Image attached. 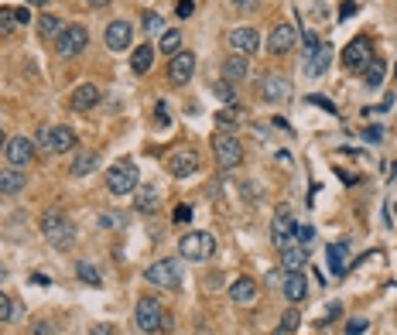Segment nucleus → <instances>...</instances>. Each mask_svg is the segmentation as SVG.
I'll use <instances>...</instances> for the list:
<instances>
[{
	"instance_id": "f257e3e1",
	"label": "nucleus",
	"mask_w": 397,
	"mask_h": 335,
	"mask_svg": "<svg viewBox=\"0 0 397 335\" xmlns=\"http://www.w3.org/2000/svg\"><path fill=\"white\" fill-rule=\"evenodd\" d=\"M41 233H45V239H48L52 246H59V250H65V246L76 243V226H72L69 216L59 212V209H48V212L41 216Z\"/></svg>"
},
{
	"instance_id": "f03ea898",
	"label": "nucleus",
	"mask_w": 397,
	"mask_h": 335,
	"mask_svg": "<svg viewBox=\"0 0 397 335\" xmlns=\"http://www.w3.org/2000/svg\"><path fill=\"white\" fill-rule=\"evenodd\" d=\"M179 254L181 260H192V263H206L209 256L216 254V237L198 229V233H185L179 243Z\"/></svg>"
},
{
	"instance_id": "7ed1b4c3",
	"label": "nucleus",
	"mask_w": 397,
	"mask_h": 335,
	"mask_svg": "<svg viewBox=\"0 0 397 335\" xmlns=\"http://www.w3.org/2000/svg\"><path fill=\"white\" fill-rule=\"evenodd\" d=\"M181 263L179 260H172V256H164V260H155L147 271H144V280L147 284H155V288H168V291H175L181 288Z\"/></svg>"
},
{
	"instance_id": "20e7f679",
	"label": "nucleus",
	"mask_w": 397,
	"mask_h": 335,
	"mask_svg": "<svg viewBox=\"0 0 397 335\" xmlns=\"http://www.w3.org/2000/svg\"><path fill=\"white\" fill-rule=\"evenodd\" d=\"M38 147L48 151V154H65V151L76 147V130L72 127H41Z\"/></svg>"
},
{
	"instance_id": "39448f33",
	"label": "nucleus",
	"mask_w": 397,
	"mask_h": 335,
	"mask_svg": "<svg viewBox=\"0 0 397 335\" xmlns=\"http://www.w3.org/2000/svg\"><path fill=\"white\" fill-rule=\"evenodd\" d=\"M106 188L113 195L134 192L138 188V168H134V161H117L113 168H106Z\"/></svg>"
},
{
	"instance_id": "423d86ee",
	"label": "nucleus",
	"mask_w": 397,
	"mask_h": 335,
	"mask_svg": "<svg viewBox=\"0 0 397 335\" xmlns=\"http://www.w3.org/2000/svg\"><path fill=\"white\" fill-rule=\"evenodd\" d=\"M86 45H89V31L82 24H69L55 41V52H59V59H76L86 52Z\"/></svg>"
},
{
	"instance_id": "0eeeda50",
	"label": "nucleus",
	"mask_w": 397,
	"mask_h": 335,
	"mask_svg": "<svg viewBox=\"0 0 397 335\" xmlns=\"http://www.w3.org/2000/svg\"><path fill=\"white\" fill-rule=\"evenodd\" d=\"M213 158H216L219 168H240L243 164V147H240V140L233 134H219L213 137Z\"/></svg>"
},
{
	"instance_id": "6e6552de",
	"label": "nucleus",
	"mask_w": 397,
	"mask_h": 335,
	"mask_svg": "<svg viewBox=\"0 0 397 335\" xmlns=\"http://www.w3.org/2000/svg\"><path fill=\"white\" fill-rule=\"evenodd\" d=\"M161 305L155 301V297H140L138 308H134V322H138L140 332H158L161 329Z\"/></svg>"
},
{
	"instance_id": "1a4fd4ad",
	"label": "nucleus",
	"mask_w": 397,
	"mask_h": 335,
	"mask_svg": "<svg viewBox=\"0 0 397 335\" xmlns=\"http://www.w3.org/2000/svg\"><path fill=\"white\" fill-rule=\"evenodd\" d=\"M374 59V45L370 38H353L346 48H342V65L346 69H367Z\"/></svg>"
},
{
	"instance_id": "9d476101",
	"label": "nucleus",
	"mask_w": 397,
	"mask_h": 335,
	"mask_svg": "<svg viewBox=\"0 0 397 335\" xmlns=\"http://www.w3.org/2000/svg\"><path fill=\"white\" fill-rule=\"evenodd\" d=\"M198 168H202V161H198V154L196 151H189V147L172 151V158H168V171H172V178H189V175H196Z\"/></svg>"
},
{
	"instance_id": "9b49d317",
	"label": "nucleus",
	"mask_w": 397,
	"mask_h": 335,
	"mask_svg": "<svg viewBox=\"0 0 397 335\" xmlns=\"http://www.w3.org/2000/svg\"><path fill=\"white\" fill-rule=\"evenodd\" d=\"M192 72H196V55L192 52L172 55V62H168V79L175 82V86H185V82L192 79Z\"/></svg>"
},
{
	"instance_id": "f8f14e48",
	"label": "nucleus",
	"mask_w": 397,
	"mask_h": 335,
	"mask_svg": "<svg viewBox=\"0 0 397 335\" xmlns=\"http://www.w3.org/2000/svg\"><path fill=\"white\" fill-rule=\"evenodd\" d=\"M99 96H103V93H99L96 82H79V86L72 89V99H69V106H72L76 113H89V110H93V106L99 103Z\"/></svg>"
},
{
	"instance_id": "ddd939ff",
	"label": "nucleus",
	"mask_w": 397,
	"mask_h": 335,
	"mask_svg": "<svg viewBox=\"0 0 397 335\" xmlns=\"http://www.w3.org/2000/svg\"><path fill=\"white\" fill-rule=\"evenodd\" d=\"M271 243L278 250H288L295 243V219L288 216V212H278L274 216V222H271Z\"/></svg>"
},
{
	"instance_id": "4468645a",
	"label": "nucleus",
	"mask_w": 397,
	"mask_h": 335,
	"mask_svg": "<svg viewBox=\"0 0 397 335\" xmlns=\"http://www.w3.org/2000/svg\"><path fill=\"white\" fill-rule=\"evenodd\" d=\"M130 38H134V28H130L127 21H110V24H106V48H110V52L130 48Z\"/></svg>"
},
{
	"instance_id": "2eb2a0df",
	"label": "nucleus",
	"mask_w": 397,
	"mask_h": 335,
	"mask_svg": "<svg viewBox=\"0 0 397 335\" xmlns=\"http://www.w3.org/2000/svg\"><path fill=\"white\" fill-rule=\"evenodd\" d=\"M7 161H11L14 168H24V164H31V161H35V140H28V137H11V140H7Z\"/></svg>"
},
{
	"instance_id": "dca6fc26",
	"label": "nucleus",
	"mask_w": 397,
	"mask_h": 335,
	"mask_svg": "<svg viewBox=\"0 0 397 335\" xmlns=\"http://www.w3.org/2000/svg\"><path fill=\"white\" fill-rule=\"evenodd\" d=\"M295 48V28L291 24H278L274 31H271V38H267V52L271 55H284V52H291Z\"/></svg>"
},
{
	"instance_id": "f3484780",
	"label": "nucleus",
	"mask_w": 397,
	"mask_h": 335,
	"mask_svg": "<svg viewBox=\"0 0 397 335\" xmlns=\"http://www.w3.org/2000/svg\"><path fill=\"white\" fill-rule=\"evenodd\" d=\"M230 45H233L237 52H243V55H254L260 48V35L254 28H233V31H230Z\"/></svg>"
},
{
	"instance_id": "a211bd4d",
	"label": "nucleus",
	"mask_w": 397,
	"mask_h": 335,
	"mask_svg": "<svg viewBox=\"0 0 397 335\" xmlns=\"http://www.w3.org/2000/svg\"><path fill=\"white\" fill-rule=\"evenodd\" d=\"M230 301H233V305H254V301H257V284H254V277H237V280L230 284Z\"/></svg>"
},
{
	"instance_id": "6ab92c4d",
	"label": "nucleus",
	"mask_w": 397,
	"mask_h": 335,
	"mask_svg": "<svg viewBox=\"0 0 397 335\" xmlns=\"http://www.w3.org/2000/svg\"><path fill=\"white\" fill-rule=\"evenodd\" d=\"M288 79L284 76H264L260 79V96L267 99V103H281V99H288Z\"/></svg>"
},
{
	"instance_id": "aec40b11",
	"label": "nucleus",
	"mask_w": 397,
	"mask_h": 335,
	"mask_svg": "<svg viewBox=\"0 0 397 335\" xmlns=\"http://www.w3.org/2000/svg\"><path fill=\"white\" fill-rule=\"evenodd\" d=\"M346 256H350V246H346V243H329V250H325V260H329V271H332L336 277H346V271H350Z\"/></svg>"
},
{
	"instance_id": "412c9836",
	"label": "nucleus",
	"mask_w": 397,
	"mask_h": 335,
	"mask_svg": "<svg viewBox=\"0 0 397 335\" xmlns=\"http://www.w3.org/2000/svg\"><path fill=\"white\" fill-rule=\"evenodd\" d=\"M284 297H288L291 305H298V301L308 297V280L298 274V271H291V274L284 277Z\"/></svg>"
},
{
	"instance_id": "4be33fe9",
	"label": "nucleus",
	"mask_w": 397,
	"mask_h": 335,
	"mask_svg": "<svg viewBox=\"0 0 397 335\" xmlns=\"http://www.w3.org/2000/svg\"><path fill=\"white\" fill-rule=\"evenodd\" d=\"M308 263V250L301 246V243H291L288 250H281V267L291 274V271H301Z\"/></svg>"
},
{
	"instance_id": "5701e85b",
	"label": "nucleus",
	"mask_w": 397,
	"mask_h": 335,
	"mask_svg": "<svg viewBox=\"0 0 397 335\" xmlns=\"http://www.w3.org/2000/svg\"><path fill=\"white\" fill-rule=\"evenodd\" d=\"M24 185H28V178L21 175L18 168L0 171V195H18V192H24Z\"/></svg>"
},
{
	"instance_id": "b1692460",
	"label": "nucleus",
	"mask_w": 397,
	"mask_h": 335,
	"mask_svg": "<svg viewBox=\"0 0 397 335\" xmlns=\"http://www.w3.org/2000/svg\"><path fill=\"white\" fill-rule=\"evenodd\" d=\"M384 76H387V62L374 55L370 65L363 69V86H367V89H380V86H384Z\"/></svg>"
},
{
	"instance_id": "393cba45",
	"label": "nucleus",
	"mask_w": 397,
	"mask_h": 335,
	"mask_svg": "<svg viewBox=\"0 0 397 335\" xmlns=\"http://www.w3.org/2000/svg\"><path fill=\"white\" fill-rule=\"evenodd\" d=\"M96 164H99L96 151H79V154H76V161L69 164V175H72V178H86L93 168H96Z\"/></svg>"
},
{
	"instance_id": "a878e982",
	"label": "nucleus",
	"mask_w": 397,
	"mask_h": 335,
	"mask_svg": "<svg viewBox=\"0 0 397 335\" xmlns=\"http://www.w3.org/2000/svg\"><path fill=\"white\" fill-rule=\"evenodd\" d=\"M329 62H332V48H329V45H318V52L312 55V62L305 65V72L315 79V76H322V72L329 69Z\"/></svg>"
},
{
	"instance_id": "bb28decb",
	"label": "nucleus",
	"mask_w": 397,
	"mask_h": 335,
	"mask_svg": "<svg viewBox=\"0 0 397 335\" xmlns=\"http://www.w3.org/2000/svg\"><path fill=\"white\" fill-rule=\"evenodd\" d=\"M151 65H155V48H151V45L134 48V55H130V69L144 76V72H151Z\"/></svg>"
},
{
	"instance_id": "cd10ccee",
	"label": "nucleus",
	"mask_w": 397,
	"mask_h": 335,
	"mask_svg": "<svg viewBox=\"0 0 397 335\" xmlns=\"http://www.w3.org/2000/svg\"><path fill=\"white\" fill-rule=\"evenodd\" d=\"M62 31H65V28H62V18H55V14H41V21H38V35L45 41H59V35Z\"/></svg>"
},
{
	"instance_id": "c85d7f7f",
	"label": "nucleus",
	"mask_w": 397,
	"mask_h": 335,
	"mask_svg": "<svg viewBox=\"0 0 397 335\" xmlns=\"http://www.w3.org/2000/svg\"><path fill=\"white\" fill-rule=\"evenodd\" d=\"M223 76H226V82H240L247 76V59H226L223 62Z\"/></svg>"
},
{
	"instance_id": "c756f323",
	"label": "nucleus",
	"mask_w": 397,
	"mask_h": 335,
	"mask_svg": "<svg viewBox=\"0 0 397 335\" xmlns=\"http://www.w3.org/2000/svg\"><path fill=\"white\" fill-rule=\"evenodd\" d=\"M161 52H164V55H179L181 52V31H164V35H161Z\"/></svg>"
},
{
	"instance_id": "7c9ffc66",
	"label": "nucleus",
	"mask_w": 397,
	"mask_h": 335,
	"mask_svg": "<svg viewBox=\"0 0 397 335\" xmlns=\"http://www.w3.org/2000/svg\"><path fill=\"white\" fill-rule=\"evenodd\" d=\"M134 205H138V212H155V209H158V192H155V188H147V192H140V195H138V202H134Z\"/></svg>"
},
{
	"instance_id": "2f4dec72",
	"label": "nucleus",
	"mask_w": 397,
	"mask_h": 335,
	"mask_svg": "<svg viewBox=\"0 0 397 335\" xmlns=\"http://www.w3.org/2000/svg\"><path fill=\"white\" fill-rule=\"evenodd\" d=\"M298 329V308H288L284 312V318H281V325H278V332L274 335H291Z\"/></svg>"
},
{
	"instance_id": "473e14b6",
	"label": "nucleus",
	"mask_w": 397,
	"mask_h": 335,
	"mask_svg": "<svg viewBox=\"0 0 397 335\" xmlns=\"http://www.w3.org/2000/svg\"><path fill=\"white\" fill-rule=\"evenodd\" d=\"M21 24H18V14L14 11H0V35H14Z\"/></svg>"
},
{
	"instance_id": "72a5a7b5",
	"label": "nucleus",
	"mask_w": 397,
	"mask_h": 335,
	"mask_svg": "<svg viewBox=\"0 0 397 335\" xmlns=\"http://www.w3.org/2000/svg\"><path fill=\"white\" fill-rule=\"evenodd\" d=\"M144 28H147V35H164V18L155 14V11H147L144 14Z\"/></svg>"
},
{
	"instance_id": "f704fd0d",
	"label": "nucleus",
	"mask_w": 397,
	"mask_h": 335,
	"mask_svg": "<svg viewBox=\"0 0 397 335\" xmlns=\"http://www.w3.org/2000/svg\"><path fill=\"white\" fill-rule=\"evenodd\" d=\"M76 274H79V280H86V284H93V288L99 284V271L93 267V263H79V267H76Z\"/></svg>"
},
{
	"instance_id": "c9c22d12",
	"label": "nucleus",
	"mask_w": 397,
	"mask_h": 335,
	"mask_svg": "<svg viewBox=\"0 0 397 335\" xmlns=\"http://www.w3.org/2000/svg\"><path fill=\"white\" fill-rule=\"evenodd\" d=\"M295 239L301 246H308L315 239V226H305V222H295Z\"/></svg>"
},
{
	"instance_id": "e433bc0d",
	"label": "nucleus",
	"mask_w": 397,
	"mask_h": 335,
	"mask_svg": "<svg viewBox=\"0 0 397 335\" xmlns=\"http://www.w3.org/2000/svg\"><path fill=\"white\" fill-rule=\"evenodd\" d=\"M237 120H240V110H237V106H230V110H219V113H216V123H219V127H233Z\"/></svg>"
},
{
	"instance_id": "4c0bfd02",
	"label": "nucleus",
	"mask_w": 397,
	"mask_h": 335,
	"mask_svg": "<svg viewBox=\"0 0 397 335\" xmlns=\"http://www.w3.org/2000/svg\"><path fill=\"white\" fill-rule=\"evenodd\" d=\"M14 318V301L0 291V322H11Z\"/></svg>"
},
{
	"instance_id": "58836bf2",
	"label": "nucleus",
	"mask_w": 397,
	"mask_h": 335,
	"mask_svg": "<svg viewBox=\"0 0 397 335\" xmlns=\"http://www.w3.org/2000/svg\"><path fill=\"white\" fill-rule=\"evenodd\" d=\"M28 335H55V325H52V322H35Z\"/></svg>"
},
{
	"instance_id": "ea45409f",
	"label": "nucleus",
	"mask_w": 397,
	"mask_h": 335,
	"mask_svg": "<svg viewBox=\"0 0 397 335\" xmlns=\"http://www.w3.org/2000/svg\"><path fill=\"white\" fill-rule=\"evenodd\" d=\"M359 332H367V318H353V322L346 325V332L342 335H359Z\"/></svg>"
},
{
	"instance_id": "a19ab883",
	"label": "nucleus",
	"mask_w": 397,
	"mask_h": 335,
	"mask_svg": "<svg viewBox=\"0 0 397 335\" xmlns=\"http://www.w3.org/2000/svg\"><path fill=\"white\" fill-rule=\"evenodd\" d=\"M216 96L226 99V103H233V86H230V82H216Z\"/></svg>"
},
{
	"instance_id": "79ce46f5",
	"label": "nucleus",
	"mask_w": 397,
	"mask_h": 335,
	"mask_svg": "<svg viewBox=\"0 0 397 335\" xmlns=\"http://www.w3.org/2000/svg\"><path fill=\"white\" fill-rule=\"evenodd\" d=\"M308 103H312V106H322L325 113H336V106H332V103H329L325 96H308Z\"/></svg>"
},
{
	"instance_id": "37998d69",
	"label": "nucleus",
	"mask_w": 397,
	"mask_h": 335,
	"mask_svg": "<svg viewBox=\"0 0 397 335\" xmlns=\"http://www.w3.org/2000/svg\"><path fill=\"white\" fill-rule=\"evenodd\" d=\"M196 11V0H179V18H192Z\"/></svg>"
},
{
	"instance_id": "c03bdc74",
	"label": "nucleus",
	"mask_w": 397,
	"mask_h": 335,
	"mask_svg": "<svg viewBox=\"0 0 397 335\" xmlns=\"http://www.w3.org/2000/svg\"><path fill=\"white\" fill-rule=\"evenodd\" d=\"M380 137H384V130H380V127H370V130H363V140H370V144H380Z\"/></svg>"
},
{
	"instance_id": "a18cd8bd",
	"label": "nucleus",
	"mask_w": 397,
	"mask_h": 335,
	"mask_svg": "<svg viewBox=\"0 0 397 335\" xmlns=\"http://www.w3.org/2000/svg\"><path fill=\"white\" fill-rule=\"evenodd\" d=\"M353 14H357V4H353V0H346V4H342V11H339V18L346 21V18H353Z\"/></svg>"
},
{
	"instance_id": "49530a36",
	"label": "nucleus",
	"mask_w": 397,
	"mask_h": 335,
	"mask_svg": "<svg viewBox=\"0 0 397 335\" xmlns=\"http://www.w3.org/2000/svg\"><path fill=\"white\" fill-rule=\"evenodd\" d=\"M175 219H179V222H189V219H192V209H189V205H179V209H175Z\"/></svg>"
},
{
	"instance_id": "de8ad7c7",
	"label": "nucleus",
	"mask_w": 397,
	"mask_h": 335,
	"mask_svg": "<svg viewBox=\"0 0 397 335\" xmlns=\"http://www.w3.org/2000/svg\"><path fill=\"white\" fill-rule=\"evenodd\" d=\"M158 127H168V106L158 103Z\"/></svg>"
},
{
	"instance_id": "09e8293b",
	"label": "nucleus",
	"mask_w": 397,
	"mask_h": 335,
	"mask_svg": "<svg viewBox=\"0 0 397 335\" xmlns=\"http://www.w3.org/2000/svg\"><path fill=\"white\" fill-rule=\"evenodd\" d=\"M14 14H18V24H28V21H31V11H28V7H21Z\"/></svg>"
},
{
	"instance_id": "8fccbe9b",
	"label": "nucleus",
	"mask_w": 397,
	"mask_h": 335,
	"mask_svg": "<svg viewBox=\"0 0 397 335\" xmlns=\"http://www.w3.org/2000/svg\"><path fill=\"white\" fill-rule=\"evenodd\" d=\"M172 325H175V322H172V315H161V329H158V332H172Z\"/></svg>"
},
{
	"instance_id": "3c124183",
	"label": "nucleus",
	"mask_w": 397,
	"mask_h": 335,
	"mask_svg": "<svg viewBox=\"0 0 397 335\" xmlns=\"http://www.w3.org/2000/svg\"><path fill=\"white\" fill-rule=\"evenodd\" d=\"M110 332H113L110 325H96V329H93V335H110Z\"/></svg>"
},
{
	"instance_id": "603ef678",
	"label": "nucleus",
	"mask_w": 397,
	"mask_h": 335,
	"mask_svg": "<svg viewBox=\"0 0 397 335\" xmlns=\"http://www.w3.org/2000/svg\"><path fill=\"white\" fill-rule=\"evenodd\" d=\"M86 4H89V7H106L110 0H86Z\"/></svg>"
},
{
	"instance_id": "864d4df0",
	"label": "nucleus",
	"mask_w": 397,
	"mask_h": 335,
	"mask_svg": "<svg viewBox=\"0 0 397 335\" xmlns=\"http://www.w3.org/2000/svg\"><path fill=\"white\" fill-rule=\"evenodd\" d=\"M24 4H35V7H45L48 0H24Z\"/></svg>"
},
{
	"instance_id": "5fc2aeb1",
	"label": "nucleus",
	"mask_w": 397,
	"mask_h": 335,
	"mask_svg": "<svg viewBox=\"0 0 397 335\" xmlns=\"http://www.w3.org/2000/svg\"><path fill=\"white\" fill-rule=\"evenodd\" d=\"M233 4H240V7H247V0H233Z\"/></svg>"
},
{
	"instance_id": "6e6d98bb",
	"label": "nucleus",
	"mask_w": 397,
	"mask_h": 335,
	"mask_svg": "<svg viewBox=\"0 0 397 335\" xmlns=\"http://www.w3.org/2000/svg\"><path fill=\"white\" fill-rule=\"evenodd\" d=\"M0 151H4V130H0Z\"/></svg>"
},
{
	"instance_id": "4d7b16f0",
	"label": "nucleus",
	"mask_w": 397,
	"mask_h": 335,
	"mask_svg": "<svg viewBox=\"0 0 397 335\" xmlns=\"http://www.w3.org/2000/svg\"><path fill=\"white\" fill-rule=\"evenodd\" d=\"M0 277H4V267H0Z\"/></svg>"
}]
</instances>
